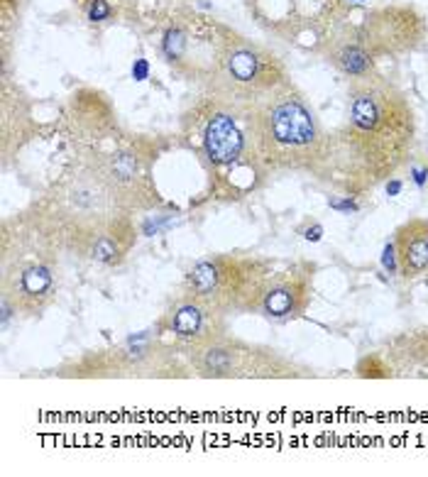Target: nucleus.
I'll list each match as a JSON object with an SVG mask.
<instances>
[{
  "label": "nucleus",
  "mask_w": 428,
  "mask_h": 477,
  "mask_svg": "<svg viewBox=\"0 0 428 477\" xmlns=\"http://www.w3.org/2000/svg\"><path fill=\"white\" fill-rule=\"evenodd\" d=\"M413 132V113L397 91L375 86L352 91L345 123L328 137L325 171L357 189L392 179L411 152Z\"/></svg>",
  "instance_id": "f257e3e1"
},
{
  "label": "nucleus",
  "mask_w": 428,
  "mask_h": 477,
  "mask_svg": "<svg viewBox=\"0 0 428 477\" xmlns=\"http://www.w3.org/2000/svg\"><path fill=\"white\" fill-rule=\"evenodd\" d=\"M252 155L274 171H314L328 164V137L296 94H282L250 118Z\"/></svg>",
  "instance_id": "f03ea898"
},
{
  "label": "nucleus",
  "mask_w": 428,
  "mask_h": 477,
  "mask_svg": "<svg viewBox=\"0 0 428 477\" xmlns=\"http://www.w3.org/2000/svg\"><path fill=\"white\" fill-rule=\"evenodd\" d=\"M118 189L108 179V174H99V171H81L76 177L67 182L62 189L59 203L69 216L78 220V223H91L96 228L101 225H110L115 213V201H118Z\"/></svg>",
  "instance_id": "7ed1b4c3"
},
{
  "label": "nucleus",
  "mask_w": 428,
  "mask_h": 477,
  "mask_svg": "<svg viewBox=\"0 0 428 477\" xmlns=\"http://www.w3.org/2000/svg\"><path fill=\"white\" fill-rule=\"evenodd\" d=\"M203 152L211 166L235 164L245 152V135L235 118L228 113H216L203 128Z\"/></svg>",
  "instance_id": "20e7f679"
},
{
  "label": "nucleus",
  "mask_w": 428,
  "mask_h": 477,
  "mask_svg": "<svg viewBox=\"0 0 428 477\" xmlns=\"http://www.w3.org/2000/svg\"><path fill=\"white\" fill-rule=\"evenodd\" d=\"M399 270L406 279L428 275V220H409L397 233Z\"/></svg>",
  "instance_id": "39448f33"
},
{
  "label": "nucleus",
  "mask_w": 428,
  "mask_h": 477,
  "mask_svg": "<svg viewBox=\"0 0 428 477\" xmlns=\"http://www.w3.org/2000/svg\"><path fill=\"white\" fill-rule=\"evenodd\" d=\"M54 289V277L52 272L46 270L44 265H27L20 270V277H17V286H15V294H8L15 299V306L25 309H40L49 294Z\"/></svg>",
  "instance_id": "423d86ee"
},
{
  "label": "nucleus",
  "mask_w": 428,
  "mask_h": 477,
  "mask_svg": "<svg viewBox=\"0 0 428 477\" xmlns=\"http://www.w3.org/2000/svg\"><path fill=\"white\" fill-rule=\"evenodd\" d=\"M301 299H304V284H301L299 279L286 277V279L277 281V284H272L267 291H264L262 309H264V313H269V316L282 318V316L294 313L296 309H299Z\"/></svg>",
  "instance_id": "0eeeda50"
},
{
  "label": "nucleus",
  "mask_w": 428,
  "mask_h": 477,
  "mask_svg": "<svg viewBox=\"0 0 428 477\" xmlns=\"http://www.w3.org/2000/svg\"><path fill=\"white\" fill-rule=\"evenodd\" d=\"M171 328L179 338H196L203 331V309L198 304H184L176 309Z\"/></svg>",
  "instance_id": "6e6552de"
},
{
  "label": "nucleus",
  "mask_w": 428,
  "mask_h": 477,
  "mask_svg": "<svg viewBox=\"0 0 428 477\" xmlns=\"http://www.w3.org/2000/svg\"><path fill=\"white\" fill-rule=\"evenodd\" d=\"M228 71H230V76L235 78V81L252 83L259 71L257 54L250 52V49H237V52H232L230 57H228Z\"/></svg>",
  "instance_id": "1a4fd4ad"
},
{
  "label": "nucleus",
  "mask_w": 428,
  "mask_h": 477,
  "mask_svg": "<svg viewBox=\"0 0 428 477\" xmlns=\"http://www.w3.org/2000/svg\"><path fill=\"white\" fill-rule=\"evenodd\" d=\"M120 254H123V245H120V235H115L113 230L101 233L99 238L93 240V245H91L93 259L105 262V265H113V262L120 259Z\"/></svg>",
  "instance_id": "9d476101"
},
{
  "label": "nucleus",
  "mask_w": 428,
  "mask_h": 477,
  "mask_svg": "<svg viewBox=\"0 0 428 477\" xmlns=\"http://www.w3.org/2000/svg\"><path fill=\"white\" fill-rule=\"evenodd\" d=\"M338 64H341L343 71L350 73V76H365V73L370 71V54H367L362 47L350 44V47L341 49V54H338Z\"/></svg>",
  "instance_id": "9b49d317"
},
{
  "label": "nucleus",
  "mask_w": 428,
  "mask_h": 477,
  "mask_svg": "<svg viewBox=\"0 0 428 477\" xmlns=\"http://www.w3.org/2000/svg\"><path fill=\"white\" fill-rule=\"evenodd\" d=\"M186 49V37L181 30H169L164 35V52L169 59H179Z\"/></svg>",
  "instance_id": "f8f14e48"
},
{
  "label": "nucleus",
  "mask_w": 428,
  "mask_h": 477,
  "mask_svg": "<svg viewBox=\"0 0 428 477\" xmlns=\"http://www.w3.org/2000/svg\"><path fill=\"white\" fill-rule=\"evenodd\" d=\"M108 15H110L108 3H105V0H93L91 8H88V17H91L93 22H99V20H105Z\"/></svg>",
  "instance_id": "ddd939ff"
},
{
  "label": "nucleus",
  "mask_w": 428,
  "mask_h": 477,
  "mask_svg": "<svg viewBox=\"0 0 428 477\" xmlns=\"http://www.w3.org/2000/svg\"><path fill=\"white\" fill-rule=\"evenodd\" d=\"M394 250H397V245H387V248H384V257H382V262H384V270L387 272H397L399 270V262H397V252H394Z\"/></svg>",
  "instance_id": "4468645a"
},
{
  "label": "nucleus",
  "mask_w": 428,
  "mask_h": 477,
  "mask_svg": "<svg viewBox=\"0 0 428 477\" xmlns=\"http://www.w3.org/2000/svg\"><path fill=\"white\" fill-rule=\"evenodd\" d=\"M228 363H230V360H228V355L223 353V350H211V355H208V365H211L216 372L218 370H225Z\"/></svg>",
  "instance_id": "2eb2a0df"
},
{
  "label": "nucleus",
  "mask_w": 428,
  "mask_h": 477,
  "mask_svg": "<svg viewBox=\"0 0 428 477\" xmlns=\"http://www.w3.org/2000/svg\"><path fill=\"white\" fill-rule=\"evenodd\" d=\"M147 73H150V64H147L145 59H137L135 67H132V76L137 78V81H145Z\"/></svg>",
  "instance_id": "dca6fc26"
},
{
  "label": "nucleus",
  "mask_w": 428,
  "mask_h": 477,
  "mask_svg": "<svg viewBox=\"0 0 428 477\" xmlns=\"http://www.w3.org/2000/svg\"><path fill=\"white\" fill-rule=\"evenodd\" d=\"M411 174H413V182H416L418 187H423V184L428 182V166H413Z\"/></svg>",
  "instance_id": "f3484780"
},
{
  "label": "nucleus",
  "mask_w": 428,
  "mask_h": 477,
  "mask_svg": "<svg viewBox=\"0 0 428 477\" xmlns=\"http://www.w3.org/2000/svg\"><path fill=\"white\" fill-rule=\"evenodd\" d=\"M330 206L338 208V211H355V208H357L355 203L350 201V196H348L345 201H330Z\"/></svg>",
  "instance_id": "a211bd4d"
},
{
  "label": "nucleus",
  "mask_w": 428,
  "mask_h": 477,
  "mask_svg": "<svg viewBox=\"0 0 428 477\" xmlns=\"http://www.w3.org/2000/svg\"><path fill=\"white\" fill-rule=\"evenodd\" d=\"M320 235H323V228H320V225H314V228L306 230V240H311V243H318Z\"/></svg>",
  "instance_id": "6ab92c4d"
},
{
  "label": "nucleus",
  "mask_w": 428,
  "mask_h": 477,
  "mask_svg": "<svg viewBox=\"0 0 428 477\" xmlns=\"http://www.w3.org/2000/svg\"><path fill=\"white\" fill-rule=\"evenodd\" d=\"M399 191H402V182H399V179H389V182H387V193H389V196H397Z\"/></svg>",
  "instance_id": "aec40b11"
}]
</instances>
